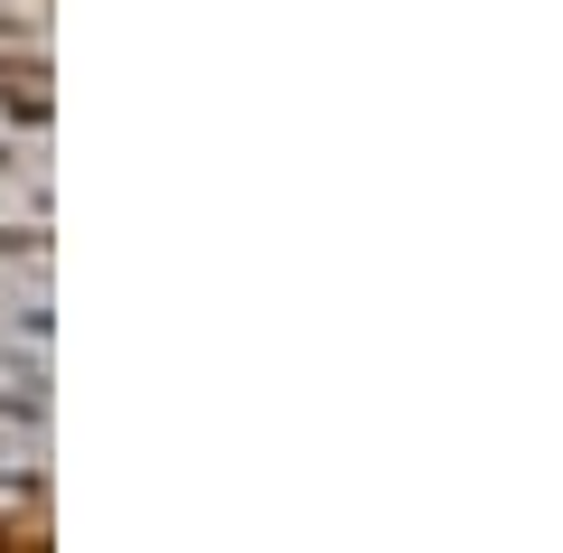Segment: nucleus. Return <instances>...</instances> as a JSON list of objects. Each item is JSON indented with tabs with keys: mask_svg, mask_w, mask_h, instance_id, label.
I'll return each mask as SVG.
<instances>
[]
</instances>
